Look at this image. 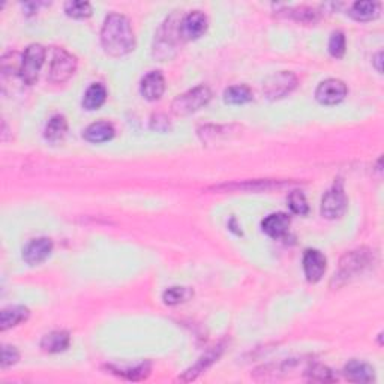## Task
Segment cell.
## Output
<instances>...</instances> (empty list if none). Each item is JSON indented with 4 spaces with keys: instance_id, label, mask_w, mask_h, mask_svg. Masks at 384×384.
Wrapping results in <instances>:
<instances>
[{
    "instance_id": "d6a6232c",
    "label": "cell",
    "mask_w": 384,
    "mask_h": 384,
    "mask_svg": "<svg viewBox=\"0 0 384 384\" xmlns=\"http://www.w3.org/2000/svg\"><path fill=\"white\" fill-rule=\"evenodd\" d=\"M372 63H374V67H376V69L381 74V72H383V67H381V63H383V51L376 53V56L372 58Z\"/></svg>"
},
{
    "instance_id": "83f0119b",
    "label": "cell",
    "mask_w": 384,
    "mask_h": 384,
    "mask_svg": "<svg viewBox=\"0 0 384 384\" xmlns=\"http://www.w3.org/2000/svg\"><path fill=\"white\" fill-rule=\"evenodd\" d=\"M288 15L296 20L297 23H304V24H311L318 21L320 12L314 8H308V6H297V8H290L288 9Z\"/></svg>"
},
{
    "instance_id": "4316f807",
    "label": "cell",
    "mask_w": 384,
    "mask_h": 384,
    "mask_svg": "<svg viewBox=\"0 0 384 384\" xmlns=\"http://www.w3.org/2000/svg\"><path fill=\"white\" fill-rule=\"evenodd\" d=\"M305 376L309 381H315V383H333L338 380V377L335 376L331 368L318 363L309 365V367L305 369Z\"/></svg>"
},
{
    "instance_id": "e0dca14e",
    "label": "cell",
    "mask_w": 384,
    "mask_h": 384,
    "mask_svg": "<svg viewBox=\"0 0 384 384\" xmlns=\"http://www.w3.org/2000/svg\"><path fill=\"white\" fill-rule=\"evenodd\" d=\"M290 224V216L284 212H278L264 218L261 221V228L272 239H281V237H284L288 233Z\"/></svg>"
},
{
    "instance_id": "7402d4cb",
    "label": "cell",
    "mask_w": 384,
    "mask_h": 384,
    "mask_svg": "<svg viewBox=\"0 0 384 384\" xmlns=\"http://www.w3.org/2000/svg\"><path fill=\"white\" fill-rule=\"evenodd\" d=\"M107 368L112 371V374H116V376H119V377H123L125 380L141 381L150 376L152 363L146 360V362L135 365L134 368H121V367H114V365H108Z\"/></svg>"
},
{
    "instance_id": "1f68e13d",
    "label": "cell",
    "mask_w": 384,
    "mask_h": 384,
    "mask_svg": "<svg viewBox=\"0 0 384 384\" xmlns=\"http://www.w3.org/2000/svg\"><path fill=\"white\" fill-rule=\"evenodd\" d=\"M20 360V351L17 350L14 345H3L2 349V368L6 369L9 367H14L15 363Z\"/></svg>"
},
{
    "instance_id": "3957f363",
    "label": "cell",
    "mask_w": 384,
    "mask_h": 384,
    "mask_svg": "<svg viewBox=\"0 0 384 384\" xmlns=\"http://www.w3.org/2000/svg\"><path fill=\"white\" fill-rule=\"evenodd\" d=\"M180 20L177 14H173L164 23L158 33L155 35L153 42V56L161 62L170 60L175 58L177 51V42L182 40L180 36Z\"/></svg>"
},
{
    "instance_id": "277c9868",
    "label": "cell",
    "mask_w": 384,
    "mask_h": 384,
    "mask_svg": "<svg viewBox=\"0 0 384 384\" xmlns=\"http://www.w3.org/2000/svg\"><path fill=\"white\" fill-rule=\"evenodd\" d=\"M210 99H212V90L207 86L201 85L194 89L188 90V92L179 95L171 104V112L173 114L185 117L189 114H194L200 112L201 108L206 107Z\"/></svg>"
},
{
    "instance_id": "ffe728a7",
    "label": "cell",
    "mask_w": 384,
    "mask_h": 384,
    "mask_svg": "<svg viewBox=\"0 0 384 384\" xmlns=\"http://www.w3.org/2000/svg\"><path fill=\"white\" fill-rule=\"evenodd\" d=\"M71 344V336L67 331H53L47 335H44L41 340V349L45 353L56 354L68 350Z\"/></svg>"
},
{
    "instance_id": "30bf717a",
    "label": "cell",
    "mask_w": 384,
    "mask_h": 384,
    "mask_svg": "<svg viewBox=\"0 0 384 384\" xmlns=\"http://www.w3.org/2000/svg\"><path fill=\"white\" fill-rule=\"evenodd\" d=\"M209 27V18L201 11H191L180 20V36L184 41L201 38Z\"/></svg>"
},
{
    "instance_id": "9c48e42d",
    "label": "cell",
    "mask_w": 384,
    "mask_h": 384,
    "mask_svg": "<svg viewBox=\"0 0 384 384\" xmlns=\"http://www.w3.org/2000/svg\"><path fill=\"white\" fill-rule=\"evenodd\" d=\"M349 89L345 83L338 78H327L318 85L315 90V99L323 105H336L345 99Z\"/></svg>"
},
{
    "instance_id": "8fae6325",
    "label": "cell",
    "mask_w": 384,
    "mask_h": 384,
    "mask_svg": "<svg viewBox=\"0 0 384 384\" xmlns=\"http://www.w3.org/2000/svg\"><path fill=\"white\" fill-rule=\"evenodd\" d=\"M225 350V342H218L216 345H213L212 349H209L206 351V354L201 356V358L192 365L189 369H186L184 374H182V377H179V381H192L197 380L201 374L206 372L212 365H215L218 362V359L221 358L222 353Z\"/></svg>"
},
{
    "instance_id": "603a6c76",
    "label": "cell",
    "mask_w": 384,
    "mask_h": 384,
    "mask_svg": "<svg viewBox=\"0 0 384 384\" xmlns=\"http://www.w3.org/2000/svg\"><path fill=\"white\" fill-rule=\"evenodd\" d=\"M349 14L356 21L376 20L380 15V3L371 2V0H362V2H356L351 5Z\"/></svg>"
},
{
    "instance_id": "7c38bea8",
    "label": "cell",
    "mask_w": 384,
    "mask_h": 384,
    "mask_svg": "<svg viewBox=\"0 0 384 384\" xmlns=\"http://www.w3.org/2000/svg\"><path fill=\"white\" fill-rule=\"evenodd\" d=\"M53 252V241L50 237H36L24 246L23 260L29 266H38V264L47 260Z\"/></svg>"
},
{
    "instance_id": "ba28073f",
    "label": "cell",
    "mask_w": 384,
    "mask_h": 384,
    "mask_svg": "<svg viewBox=\"0 0 384 384\" xmlns=\"http://www.w3.org/2000/svg\"><path fill=\"white\" fill-rule=\"evenodd\" d=\"M347 206H349V198L345 195L342 182H335L333 186L323 195L320 212L326 219H338L345 213Z\"/></svg>"
},
{
    "instance_id": "5bb4252c",
    "label": "cell",
    "mask_w": 384,
    "mask_h": 384,
    "mask_svg": "<svg viewBox=\"0 0 384 384\" xmlns=\"http://www.w3.org/2000/svg\"><path fill=\"white\" fill-rule=\"evenodd\" d=\"M327 269V259L318 250H306L304 254V272L309 282H318L324 277Z\"/></svg>"
},
{
    "instance_id": "9a60e30c",
    "label": "cell",
    "mask_w": 384,
    "mask_h": 384,
    "mask_svg": "<svg viewBox=\"0 0 384 384\" xmlns=\"http://www.w3.org/2000/svg\"><path fill=\"white\" fill-rule=\"evenodd\" d=\"M166 92V78L161 74V71H150L146 74L140 83V94L144 99L158 101Z\"/></svg>"
},
{
    "instance_id": "5b68a950",
    "label": "cell",
    "mask_w": 384,
    "mask_h": 384,
    "mask_svg": "<svg viewBox=\"0 0 384 384\" xmlns=\"http://www.w3.org/2000/svg\"><path fill=\"white\" fill-rule=\"evenodd\" d=\"M78 67L77 58L74 54H71L65 49H56L53 53L50 71H49V80L54 85H63L76 74Z\"/></svg>"
},
{
    "instance_id": "44dd1931",
    "label": "cell",
    "mask_w": 384,
    "mask_h": 384,
    "mask_svg": "<svg viewBox=\"0 0 384 384\" xmlns=\"http://www.w3.org/2000/svg\"><path fill=\"white\" fill-rule=\"evenodd\" d=\"M68 131V121L63 114H54L50 117V121L45 125L44 139L50 144H58L65 139Z\"/></svg>"
},
{
    "instance_id": "f1b7e54d",
    "label": "cell",
    "mask_w": 384,
    "mask_h": 384,
    "mask_svg": "<svg viewBox=\"0 0 384 384\" xmlns=\"http://www.w3.org/2000/svg\"><path fill=\"white\" fill-rule=\"evenodd\" d=\"M287 201H288V207L291 209L293 213L300 215V216H305L309 213V204L306 201V197L300 189L291 191Z\"/></svg>"
},
{
    "instance_id": "6da1fadb",
    "label": "cell",
    "mask_w": 384,
    "mask_h": 384,
    "mask_svg": "<svg viewBox=\"0 0 384 384\" xmlns=\"http://www.w3.org/2000/svg\"><path fill=\"white\" fill-rule=\"evenodd\" d=\"M101 45L112 58H123L135 49V35L131 21L122 14H110L101 29Z\"/></svg>"
},
{
    "instance_id": "7a4b0ae2",
    "label": "cell",
    "mask_w": 384,
    "mask_h": 384,
    "mask_svg": "<svg viewBox=\"0 0 384 384\" xmlns=\"http://www.w3.org/2000/svg\"><path fill=\"white\" fill-rule=\"evenodd\" d=\"M374 263V251L369 248H358L345 252L342 259L340 260V266L335 272V275L331 281V286L333 288L342 287L347 282H350L353 278L367 270Z\"/></svg>"
},
{
    "instance_id": "cb8c5ba5",
    "label": "cell",
    "mask_w": 384,
    "mask_h": 384,
    "mask_svg": "<svg viewBox=\"0 0 384 384\" xmlns=\"http://www.w3.org/2000/svg\"><path fill=\"white\" fill-rule=\"evenodd\" d=\"M105 101H107L105 86L101 83H94L87 87L81 104H83V108L87 110V112H94V110L103 107L105 104Z\"/></svg>"
},
{
    "instance_id": "2e32d148",
    "label": "cell",
    "mask_w": 384,
    "mask_h": 384,
    "mask_svg": "<svg viewBox=\"0 0 384 384\" xmlns=\"http://www.w3.org/2000/svg\"><path fill=\"white\" fill-rule=\"evenodd\" d=\"M344 376L345 378L351 383H360V384H368L376 381V371L368 365L367 362L362 360H350L344 367Z\"/></svg>"
},
{
    "instance_id": "d6986e66",
    "label": "cell",
    "mask_w": 384,
    "mask_h": 384,
    "mask_svg": "<svg viewBox=\"0 0 384 384\" xmlns=\"http://www.w3.org/2000/svg\"><path fill=\"white\" fill-rule=\"evenodd\" d=\"M114 135H116L114 126L110 122H104V121L89 125L83 132L85 140L94 144H101V143L113 140Z\"/></svg>"
},
{
    "instance_id": "d4e9b609",
    "label": "cell",
    "mask_w": 384,
    "mask_h": 384,
    "mask_svg": "<svg viewBox=\"0 0 384 384\" xmlns=\"http://www.w3.org/2000/svg\"><path fill=\"white\" fill-rule=\"evenodd\" d=\"M254 98L252 90L246 85H236L225 89L224 101L230 105H243L251 103Z\"/></svg>"
},
{
    "instance_id": "8992f818",
    "label": "cell",
    "mask_w": 384,
    "mask_h": 384,
    "mask_svg": "<svg viewBox=\"0 0 384 384\" xmlns=\"http://www.w3.org/2000/svg\"><path fill=\"white\" fill-rule=\"evenodd\" d=\"M45 54H47V51H45L41 44H30L26 49L20 68V78L24 85L33 86L38 81L41 68L45 62Z\"/></svg>"
},
{
    "instance_id": "52a82bcc",
    "label": "cell",
    "mask_w": 384,
    "mask_h": 384,
    "mask_svg": "<svg viewBox=\"0 0 384 384\" xmlns=\"http://www.w3.org/2000/svg\"><path fill=\"white\" fill-rule=\"evenodd\" d=\"M296 87L297 77L290 71H279L264 81L263 92L268 99L278 101L288 96Z\"/></svg>"
},
{
    "instance_id": "ac0fdd59",
    "label": "cell",
    "mask_w": 384,
    "mask_h": 384,
    "mask_svg": "<svg viewBox=\"0 0 384 384\" xmlns=\"http://www.w3.org/2000/svg\"><path fill=\"white\" fill-rule=\"evenodd\" d=\"M30 317V311L27 306L23 305H11L0 313V329L2 332L8 331V329H12L18 324L27 322V318Z\"/></svg>"
},
{
    "instance_id": "4dcf8cb0",
    "label": "cell",
    "mask_w": 384,
    "mask_h": 384,
    "mask_svg": "<svg viewBox=\"0 0 384 384\" xmlns=\"http://www.w3.org/2000/svg\"><path fill=\"white\" fill-rule=\"evenodd\" d=\"M347 50V40L345 35L341 30H336L331 35L329 40V53L332 54L335 59H341Z\"/></svg>"
},
{
    "instance_id": "f546056e",
    "label": "cell",
    "mask_w": 384,
    "mask_h": 384,
    "mask_svg": "<svg viewBox=\"0 0 384 384\" xmlns=\"http://www.w3.org/2000/svg\"><path fill=\"white\" fill-rule=\"evenodd\" d=\"M65 12L72 18H87L92 15V5L89 2H80V0H71L65 3Z\"/></svg>"
},
{
    "instance_id": "484cf974",
    "label": "cell",
    "mask_w": 384,
    "mask_h": 384,
    "mask_svg": "<svg viewBox=\"0 0 384 384\" xmlns=\"http://www.w3.org/2000/svg\"><path fill=\"white\" fill-rule=\"evenodd\" d=\"M192 296H194V291H192L189 287H170L162 295L164 304L168 306H176L180 304H185L186 300H189Z\"/></svg>"
},
{
    "instance_id": "4fadbf2b",
    "label": "cell",
    "mask_w": 384,
    "mask_h": 384,
    "mask_svg": "<svg viewBox=\"0 0 384 384\" xmlns=\"http://www.w3.org/2000/svg\"><path fill=\"white\" fill-rule=\"evenodd\" d=\"M290 185L288 182L286 180H272V179H266V180H246L239 184V182H234V184H225V185H219L215 186V191H233V192H239V191H245V192H261V191H272V189H281Z\"/></svg>"
}]
</instances>
